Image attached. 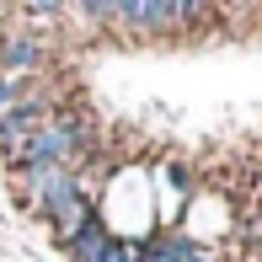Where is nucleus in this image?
Returning a JSON list of instances; mask_svg holds the SVG:
<instances>
[{"mask_svg":"<svg viewBox=\"0 0 262 262\" xmlns=\"http://www.w3.org/2000/svg\"><path fill=\"white\" fill-rule=\"evenodd\" d=\"M86 118L80 113H54L49 123L38 128V134L27 139V145L11 156L21 177H43V171H75L80 161H86Z\"/></svg>","mask_w":262,"mask_h":262,"instance_id":"obj_1","label":"nucleus"},{"mask_svg":"<svg viewBox=\"0 0 262 262\" xmlns=\"http://www.w3.org/2000/svg\"><path fill=\"white\" fill-rule=\"evenodd\" d=\"M91 193H80V177L75 171H43V177H27V204L43 214V220H59V214H70L75 204H86Z\"/></svg>","mask_w":262,"mask_h":262,"instance_id":"obj_2","label":"nucleus"},{"mask_svg":"<svg viewBox=\"0 0 262 262\" xmlns=\"http://www.w3.org/2000/svg\"><path fill=\"white\" fill-rule=\"evenodd\" d=\"M49 118H54V102L43 97V91H38V97H27V102H16L6 118H0V161H11L43 123H49Z\"/></svg>","mask_w":262,"mask_h":262,"instance_id":"obj_3","label":"nucleus"},{"mask_svg":"<svg viewBox=\"0 0 262 262\" xmlns=\"http://www.w3.org/2000/svg\"><path fill=\"white\" fill-rule=\"evenodd\" d=\"M49 49H43L32 32H0V75H38Z\"/></svg>","mask_w":262,"mask_h":262,"instance_id":"obj_4","label":"nucleus"},{"mask_svg":"<svg viewBox=\"0 0 262 262\" xmlns=\"http://www.w3.org/2000/svg\"><path fill=\"white\" fill-rule=\"evenodd\" d=\"M107 246H113V230H107L102 220H91L86 230H80L75 241L64 246V257H70V262H102V252H107Z\"/></svg>","mask_w":262,"mask_h":262,"instance_id":"obj_5","label":"nucleus"},{"mask_svg":"<svg viewBox=\"0 0 262 262\" xmlns=\"http://www.w3.org/2000/svg\"><path fill=\"white\" fill-rule=\"evenodd\" d=\"M139 21H145V0H113V27L139 32Z\"/></svg>","mask_w":262,"mask_h":262,"instance_id":"obj_6","label":"nucleus"},{"mask_svg":"<svg viewBox=\"0 0 262 262\" xmlns=\"http://www.w3.org/2000/svg\"><path fill=\"white\" fill-rule=\"evenodd\" d=\"M145 252V241H128V235H113V246L102 252V262H139Z\"/></svg>","mask_w":262,"mask_h":262,"instance_id":"obj_7","label":"nucleus"},{"mask_svg":"<svg viewBox=\"0 0 262 262\" xmlns=\"http://www.w3.org/2000/svg\"><path fill=\"white\" fill-rule=\"evenodd\" d=\"M80 16L86 21H102V27H113V0H75Z\"/></svg>","mask_w":262,"mask_h":262,"instance_id":"obj_8","label":"nucleus"},{"mask_svg":"<svg viewBox=\"0 0 262 262\" xmlns=\"http://www.w3.org/2000/svg\"><path fill=\"white\" fill-rule=\"evenodd\" d=\"M27 11H32V16H43V21H59L64 0H27Z\"/></svg>","mask_w":262,"mask_h":262,"instance_id":"obj_9","label":"nucleus"}]
</instances>
